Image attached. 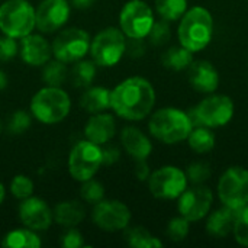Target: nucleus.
Masks as SVG:
<instances>
[{
	"label": "nucleus",
	"mask_w": 248,
	"mask_h": 248,
	"mask_svg": "<svg viewBox=\"0 0 248 248\" xmlns=\"http://www.w3.org/2000/svg\"><path fill=\"white\" fill-rule=\"evenodd\" d=\"M155 105V90L144 77H129L110 90V109L126 121L145 119Z\"/></svg>",
	"instance_id": "1"
},
{
	"label": "nucleus",
	"mask_w": 248,
	"mask_h": 248,
	"mask_svg": "<svg viewBox=\"0 0 248 248\" xmlns=\"http://www.w3.org/2000/svg\"><path fill=\"white\" fill-rule=\"evenodd\" d=\"M214 17L212 13L203 6H195L187 9L180 17L177 28V36L182 46L190 52H199L205 49L214 38Z\"/></svg>",
	"instance_id": "2"
},
{
	"label": "nucleus",
	"mask_w": 248,
	"mask_h": 248,
	"mask_svg": "<svg viewBox=\"0 0 248 248\" xmlns=\"http://www.w3.org/2000/svg\"><path fill=\"white\" fill-rule=\"evenodd\" d=\"M193 129L187 112L177 108H163L154 112L148 121L150 134L160 142L173 145L186 141Z\"/></svg>",
	"instance_id": "3"
},
{
	"label": "nucleus",
	"mask_w": 248,
	"mask_h": 248,
	"mask_svg": "<svg viewBox=\"0 0 248 248\" xmlns=\"http://www.w3.org/2000/svg\"><path fill=\"white\" fill-rule=\"evenodd\" d=\"M71 109V100L61 87L46 86L36 92L31 100V113L36 121L45 125H54L64 121Z\"/></svg>",
	"instance_id": "4"
},
{
	"label": "nucleus",
	"mask_w": 248,
	"mask_h": 248,
	"mask_svg": "<svg viewBox=\"0 0 248 248\" xmlns=\"http://www.w3.org/2000/svg\"><path fill=\"white\" fill-rule=\"evenodd\" d=\"M235 106L230 96L225 94H214L211 93L208 97L202 99L195 108L187 110V115L195 126H206V128H221L231 122L234 118Z\"/></svg>",
	"instance_id": "5"
},
{
	"label": "nucleus",
	"mask_w": 248,
	"mask_h": 248,
	"mask_svg": "<svg viewBox=\"0 0 248 248\" xmlns=\"http://www.w3.org/2000/svg\"><path fill=\"white\" fill-rule=\"evenodd\" d=\"M35 9L28 0H7L0 6V31L15 39L32 33Z\"/></svg>",
	"instance_id": "6"
},
{
	"label": "nucleus",
	"mask_w": 248,
	"mask_h": 248,
	"mask_svg": "<svg viewBox=\"0 0 248 248\" xmlns=\"http://www.w3.org/2000/svg\"><path fill=\"white\" fill-rule=\"evenodd\" d=\"M89 51L96 65L113 67L126 51V36L118 28H106L92 39Z\"/></svg>",
	"instance_id": "7"
},
{
	"label": "nucleus",
	"mask_w": 248,
	"mask_h": 248,
	"mask_svg": "<svg viewBox=\"0 0 248 248\" xmlns=\"http://www.w3.org/2000/svg\"><path fill=\"white\" fill-rule=\"evenodd\" d=\"M103 166L100 145L84 140L77 142L68 155V171L77 182H86L99 171Z\"/></svg>",
	"instance_id": "8"
},
{
	"label": "nucleus",
	"mask_w": 248,
	"mask_h": 248,
	"mask_svg": "<svg viewBox=\"0 0 248 248\" xmlns=\"http://www.w3.org/2000/svg\"><path fill=\"white\" fill-rule=\"evenodd\" d=\"M218 198L224 206L241 209L248 205V170L240 166L227 169L218 182Z\"/></svg>",
	"instance_id": "9"
},
{
	"label": "nucleus",
	"mask_w": 248,
	"mask_h": 248,
	"mask_svg": "<svg viewBox=\"0 0 248 248\" xmlns=\"http://www.w3.org/2000/svg\"><path fill=\"white\" fill-rule=\"evenodd\" d=\"M155 19L153 9L144 0H129L119 13V28L126 38H147Z\"/></svg>",
	"instance_id": "10"
},
{
	"label": "nucleus",
	"mask_w": 248,
	"mask_h": 248,
	"mask_svg": "<svg viewBox=\"0 0 248 248\" xmlns=\"http://www.w3.org/2000/svg\"><path fill=\"white\" fill-rule=\"evenodd\" d=\"M147 182L151 195L163 201L177 199L189 185L186 173L176 166L160 167L150 174Z\"/></svg>",
	"instance_id": "11"
},
{
	"label": "nucleus",
	"mask_w": 248,
	"mask_h": 248,
	"mask_svg": "<svg viewBox=\"0 0 248 248\" xmlns=\"http://www.w3.org/2000/svg\"><path fill=\"white\" fill-rule=\"evenodd\" d=\"M90 42V35L84 29L67 28L61 31L52 41V55L64 64L76 62L89 52Z\"/></svg>",
	"instance_id": "12"
},
{
	"label": "nucleus",
	"mask_w": 248,
	"mask_h": 248,
	"mask_svg": "<svg viewBox=\"0 0 248 248\" xmlns=\"http://www.w3.org/2000/svg\"><path fill=\"white\" fill-rule=\"evenodd\" d=\"M214 193L205 185H193L177 198V211L190 222L203 219L212 208Z\"/></svg>",
	"instance_id": "13"
},
{
	"label": "nucleus",
	"mask_w": 248,
	"mask_h": 248,
	"mask_svg": "<svg viewBox=\"0 0 248 248\" xmlns=\"http://www.w3.org/2000/svg\"><path fill=\"white\" fill-rule=\"evenodd\" d=\"M92 218L97 228L108 232H116L128 228L131 222V211L121 201L103 199L94 205Z\"/></svg>",
	"instance_id": "14"
},
{
	"label": "nucleus",
	"mask_w": 248,
	"mask_h": 248,
	"mask_svg": "<svg viewBox=\"0 0 248 248\" xmlns=\"http://www.w3.org/2000/svg\"><path fill=\"white\" fill-rule=\"evenodd\" d=\"M70 17L67 0H42L35 10V26L42 33H52L62 28Z\"/></svg>",
	"instance_id": "15"
},
{
	"label": "nucleus",
	"mask_w": 248,
	"mask_h": 248,
	"mask_svg": "<svg viewBox=\"0 0 248 248\" xmlns=\"http://www.w3.org/2000/svg\"><path fill=\"white\" fill-rule=\"evenodd\" d=\"M19 219L23 227L33 231H45L51 227L54 218L48 203L36 196L23 199L19 205Z\"/></svg>",
	"instance_id": "16"
},
{
	"label": "nucleus",
	"mask_w": 248,
	"mask_h": 248,
	"mask_svg": "<svg viewBox=\"0 0 248 248\" xmlns=\"http://www.w3.org/2000/svg\"><path fill=\"white\" fill-rule=\"evenodd\" d=\"M19 54L25 64L31 67H42L52 57L51 44L39 33H29L20 38Z\"/></svg>",
	"instance_id": "17"
},
{
	"label": "nucleus",
	"mask_w": 248,
	"mask_h": 248,
	"mask_svg": "<svg viewBox=\"0 0 248 248\" xmlns=\"http://www.w3.org/2000/svg\"><path fill=\"white\" fill-rule=\"evenodd\" d=\"M187 78L190 86L205 94L215 93L219 86V73L215 68V65L206 60L193 61L190 67L187 68Z\"/></svg>",
	"instance_id": "18"
},
{
	"label": "nucleus",
	"mask_w": 248,
	"mask_h": 248,
	"mask_svg": "<svg viewBox=\"0 0 248 248\" xmlns=\"http://www.w3.org/2000/svg\"><path fill=\"white\" fill-rule=\"evenodd\" d=\"M115 134H116L115 118L106 112L92 115L84 126L86 140H89L97 145L108 144L115 137Z\"/></svg>",
	"instance_id": "19"
},
{
	"label": "nucleus",
	"mask_w": 248,
	"mask_h": 248,
	"mask_svg": "<svg viewBox=\"0 0 248 248\" xmlns=\"http://www.w3.org/2000/svg\"><path fill=\"white\" fill-rule=\"evenodd\" d=\"M121 144L124 150L135 161L147 160L153 153V144L150 138L135 126H126L121 132Z\"/></svg>",
	"instance_id": "20"
},
{
	"label": "nucleus",
	"mask_w": 248,
	"mask_h": 248,
	"mask_svg": "<svg viewBox=\"0 0 248 248\" xmlns=\"http://www.w3.org/2000/svg\"><path fill=\"white\" fill-rule=\"evenodd\" d=\"M237 214V209L222 205V208L211 212V215L208 217L206 232L214 238H225L227 235L232 234Z\"/></svg>",
	"instance_id": "21"
},
{
	"label": "nucleus",
	"mask_w": 248,
	"mask_h": 248,
	"mask_svg": "<svg viewBox=\"0 0 248 248\" xmlns=\"http://www.w3.org/2000/svg\"><path fill=\"white\" fill-rule=\"evenodd\" d=\"M52 218L64 228H74L86 218V211L78 201H64L54 208Z\"/></svg>",
	"instance_id": "22"
},
{
	"label": "nucleus",
	"mask_w": 248,
	"mask_h": 248,
	"mask_svg": "<svg viewBox=\"0 0 248 248\" xmlns=\"http://www.w3.org/2000/svg\"><path fill=\"white\" fill-rule=\"evenodd\" d=\"M80 106L90 115L106 112L110 108V90L100 86L87 87L80 99Z\"/></svg>",
	"instance_id": "23"
},
{
	"label": "nucleus",
	"mask_w": 248,
	"mask_h": 248,
	"mask_svg": "<svg viewBox=\"0 0 248 248\" xmlns=\"http://www.w3.org/2000/svg\"><path fill=\"white\" fill-rule=\"evenodd\" d=\"M1 246L6 248H39L42 246V241L33 230L25 227L7 232Z\"/></svg>",
	"instance_id": "24"
},
{
	"label": "nucleus",
	"mask_w": 248,
	"mask_h": 248,
	"mask_svg": "<svg viewBox=\"0 0 248 248\" xmlns=\"http://www.w3.org/2000/svg\"><path fill=\"white\" fill-rule=\"evenodd\" d=\"M161 62L169 70L183 71V70H187L190 67V64L193 62V52H190L187 48H185L182 45L171 46L163 54Z\"/></svg>",
	"instance_id": "25"
},
{
	"label": "nucleus",
	"mask_w": 248,
	"mask_h": 248,
	"mask_svg": "<svg viewBox=\"0 0 248 248\" xmlns=\"http://www.w3.org/2000/svg\"><path fill=\"white\" fill-rule=\"evenodd\" d=\"M215 134L211 131V128L206 126H195L189 137H187V144L190 150H193L198 154H206L215 148Z\"/></svg>",
	"instance_id": "26"
},
{
	"label": "nucleus",
	"mask_w": 248,
	"mask_h": 248,
	"mask_svg": "<svg viewBox=\"0 0 248 248\" xmlns=\"http://www.w3.org/2000/svg\"><path fill=\"white\" fill-rule=\"evenodd\" d=\"M96 77V62L89 60H78L76 61L71 70V81L74 87L87 89L93 83Z\"/></svg>",
	"instance_id": "27"
},
{
	"label": "nucleus",
	"mask_w": 248,
	"mask_h": 248,
	"mask_svg": "<svg viewBox=\"0 0 248 248\" xmlns=\"http://www.w3.org/2000/svg\"><path fill=\"white\" fill-rule=\"evenodd\" d=\"M125 240L128 244L134 248H160L163 247V243L154 237L148 230L142 227H134L128 228L125 232Z\"/></svg>",
	"instance_id": "28"
},
{
	"label": "nucleus",
	"mask_w": 248,
	"mask_h": 248,
	"mask_svg": "<svg viewBox=\"0 0 248 248\" xmlns=\"http://www.w3.org/2000/svg\"><path fill=\"white\" fill-rule=\"evenodd\" d=\"M68 76L67 67L64 62L55 60H49L48 62H45L42 65V81L46 86H52V87H60L65 83Z\"/></svg>",
	"instance_id": "29"
},
{
	"label": "nucleus",
	"mask_w": 248,
	"mask_h": 248,
	"mask_svg": "<svg viewBox=\"0 0 248 248\" xmlns=\"http://www.w3.org/2000/svg\"><path fill=\"white\" fill-rule=\"evenodd\" d=\"M157 13L167 22L179 20L187 10V0H155Z\"/></svg>",
	"instance_id": "30"
},
{
	"label": "nucleus",
	"mask_w": 248,
	"mask_h": 248,
	"mask_svg": "<svg viewBox=\"0 0 248 248\" xmlns=\"http://www.w3.org/2000/svg\"><path fill=\"white\" fill-rule=\"evenodd\" d=\"M81 183L83 185L80 187V196L84 202H87L90 205H96L105 199V187L100 182H97L92 177Z\"/></svg>",
	"instance_id": "31"
},
{
	"label": "nucleus",
	"mask_w": 248,
	"mask_h": 248,
	"mask_svg": "<svg viewBox=\"0 0 248 248\" xmlns=\"http://www.w3.org/2000/svg\"><path fill=\"white\" fill-rule=\"evenodd\" d=\"M190 232V221H187L185 217H176L167 224V237L174 241L180 243L186 240V237Z\"/></svg>",
	"instance_id": "32"
},
{
	"label": "nucleus",
	"mask_w": 248,
	"mask_h": 248,
	"mask_svg": "<svg viewBox=\"0 0 248 248\" xmlns=\"http://www.w3.org/2000/svg\"><path fill=\"white\" fill-rule=\"evenodd\" d=\"M33 189H35V185H33L32 179L28 176H23V174L15 176L10 182V192L19 201H23V199L32 196Z\"/></svg>",
	"instance_id": "33"
},
{
	"label": "nucleus",
	"mask_w": 248,
	"mask_h": 248,
	"mask_svg": "<svg viewBox=\"0 0 248 248\" xmlns=\"http://www.w3.org/2000/svg\"><path fill=\"white\" fill-rule=\"evenodd\" d=\"M232 235H234V240L240 246L248 247V205L238 209V214L234 222Z\"/></svg>",
	"instance_id": "34"
},
{
	"label": "nucleus",
	"mask_w": 248,
	"mask_h": 248,
	"mask_svg": "<svg viewBox=\"0 0 248 248\" xmlns=\"http://www.w3.org/2000/svg\"><path fill=\"white\" fill-rule=\"evenodd\" d=\"M186 176L192 185H205L211 177V167L208 163L195 161L187 167Z\"/></svg>",
	"instance_id": "35"
},
{
	"label": "nucleus",
	"mask_w": 248,
	"mask_h": 248,
	"mask_svg": "<svg viewBox=\"0 0 248 248\" xmlns=\"http://www.w3.org/2000/svg\"><path fill=\"white\" fill-rule=\"evenodd\" d=\"M31 124H32V116L26 110L19 109L10 116L9 124H7V131L12 135H20L28 131Z\"/></svg>",
	"instance_id": "36"
},
{
	"label": "nucleus",
	"mask_w": 248,
	"mask_h": 248,
	"mask_svg": "<svg viewBox=\"0 0 248 248\" xmlns=\"http://www.w3.org/2000/svg\"><path fill=\"white\" fill-rule=\"evenodd\" d=\"M170 35H171V32H170V25H169V22L164 20V19H161V20H158V22H157V20L154 22V25H153V28L150 29L147 38L150 39V42H151L153 45L160 46V45H164V44L170 39Z\"/></svg>",
	"instance_id": "37"
},
{
	"label": "nucleus",
	"mask_w": 248,
	"mask_h": 248,
	"mask_svg": "<svg viewBox=\"0 0 248 248\" xmlns=\"http://www.w3.org/2000/svg\"><path fill=\"white\" fill-rule=\"evenodd\" d=\"M19 52V45L16 44L15 38L12 36H1L0 38V61H9L15 58Z\"/></svg>",
	"instance_id": "38"
},
{
	"label": "nucleus",
	"mask_w": 248,
	"mask_h": 248,
	"mask_svg": "<svg viewBox=\"0 0 248 248\" xmlns=\"http://www.w3.org/2000/svg\"><path fill=\"white\" fill-rule=\"evenodd\" d=\"M61 244L64 248H81L86 247L83 234L76 228H68V231L62 235Z\"/></svg>",
	"instance_id": "39"
},
{
	"label": "nucleus",
	"mask_w": 248,
	"mask_h": 248,
	"mask_svg": "<svg viewBox=\"0 0 248 248\" xmlns=\"http://www.w3.org/2000/svg\"><path fill=\"white\" fill-rule=\"evenodd\" d=\"M131 57L137 58L145 54V45H144V39L140 38H129L126 41V51Z\"/></svg>",
	"instance_id": "40"
},
{
	"label": "nucleus",
	"mask_w": 248,
	"mask_h": 248,
	"mask_svg": "<svg viewBox=\"0 0 248 248\" xmlns=\"http://www.w3.org/2000/svg\"><path fill=\"white\" fill-rule=\"evenodd\" d=\"M121 157V153L115 147H105L102 148V161L105 166H112L115 164Z\"/></svg>",
	"instance_id": "41"
},
{
	"label": "nucleus",
	"mask_w": 248,
	"mask_h": 248,
	"mask_svg": "<svg viewBox=\"0 0 248 248\" xmlns=\"http://www.w3.org/2000/svg\"><path fill=\"white\" fill-rule=\"evenodd\" d=\"M150 174H151V171H150L147 160H138L137 164H135V177L140 182H147Z\"/></svg>",
	"instance_id": "42"
},
{
	"label": "nucleus",
	"mask_w": 248,
	"mask_h": 248,
	"mask_svg": "<svg viewBox=\"0 0 248 248\" xmlns=\"http://www.w3.org/2000/svg\"><path fill=\"white\" fill-rule=\"evenodd\" d=\"M94 3H96V0H71V4L76 9H89Z\"/></svg>",
	"instance_id": "43"
},
{
	"label": "nucleus",
	"mask_w": 248,
	"mask_h": 248,
	"mask_svg": "<svg viewBox=\"0 0 248 248\" xmlns=\"http://www.w3.org/2000/svg\"><path fill=\"white\" fill-rule=\"evenodd\" d=\"M6 86H7V76L4 74L3 70H0V90L6 89Z\"/></svg>",
	"instance_id": "44"
},
{
	"label": "nucleus",
	"mask_w": 248,
	"mask_h": 248,
	"mask_svg": "<svg viewBox=\"0 0 248 248\" xmlns=\"http://www.w3.org/2000/svg\"><path fill=\"white\" fill-rule=\"evenodd\" d=\"M4 196H6V190H4V186L0 183V205H1L3 201H4Z\"/></svg>",
	"instance_id": "45"
},
{
	"label": "nucleus",
	"mask_w": 248,
	"mask_h": 248,
	"mask_svg": "<svg viewBox=\"0 0 248 248\" xmlns=\"http://www.w3.org/2000/svg\"><path fill=\"white\" fill-rule=\"evenodd\" d=\"M0 132H1V124H0Z\"/></svg>",
	"instance_id": "46"
}]
</instances>
